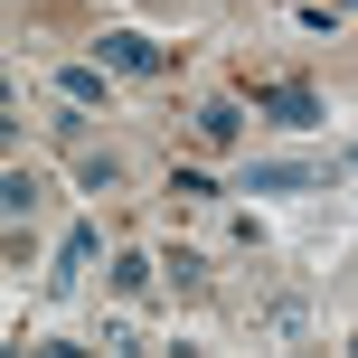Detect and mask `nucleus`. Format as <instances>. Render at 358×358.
Instances as JSON below:
<instances>
[{
  "label": "nucleus",
  "mask_w": 358,
  "mask_h": 358,
  "mask_svg": "<svg viewBox=\"0 0 358 358\" xmlns=\"http://www.w3.org/2000/svg\"><path fill=\"white\" fill-rule=\"evenodd\" d=\"M104 57H113V66H132V76L161 66V48H151V38H132V29H113V38H104Z\"/></svg>",
  "instance_id": "7ed1b4c3"
},
{
  "label": "nucleus",
  "mask_w": 358,
  "mask_h": 358,
  "mask_svg": "<svg viewBox=\"0 0 358 358\" xmlns=\"http://www.w3.org/2000/svg\"><path fill=\"white\" fill-rule=\"evenodd\" d=\"M10 142H19V123H10V113H0V151H10Z\"/></svg>",
  "instance_id": "423d86ee"
},
{
  "label": "nucleus",
  "mask_w": 358,
  "mask_h": 358,
  "mask_svg": "<svg viewBox=\"0 0 358 358\" xmlns=\"http://www.w3.org/2000/svg\"><path fill=\"white\" fill-rule=\"evenodd\" d=\"M29 198H38V179H0V217H19Z\"/></svg>",
  "instance_id": "39448f33"
},
{
  "label": "nucleus",
  "mask_w": 358,
  "mask_h": 358,
  "mask_svg": "<svg viewBox=\"0 0 358 358\" xmlns=\"http://www.w3.org/2000/svg\"><path fill=\"white\" fill-rule=\"evenodd\" d=\"M236 132H245V113H236V104H208V113H198V142H217V151H227Z\"/></svg>",
  "instance_id": "20e7f679"
},
{
  "label": "nucleus",
  "mask_w": 358,
  "mask_h": 358,
  "mask_svg": "<svg viewBox=\"0 0 358 358\" xmlns=\"http://www.w3.org/2000/svg\"><path fill=\"white\" fill-rule=\"evenodd\" d=\"M264 113H273V123H321V94H311V85H273Z\"/></svg>",
  "instance_id": "f03ea898"
},
{
  "label": "nucleus",
  "mask_w": 358,
  "mask_h": 358,
  "mask_svg": "<svg viewBox=\"0 0 358 358\" xmlns=\"http://www.w3.org/2000/svg\"><path fill=\"white\" fill-rule=\"evenodd\" d=\"M321 179H330L321 161H255V170H245V198H273V189H321Z\"/></svg>",
  "instance_id": "f257e3e1"
}]
</instances>
